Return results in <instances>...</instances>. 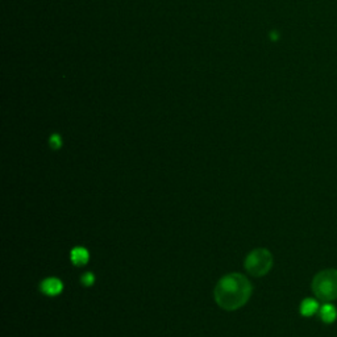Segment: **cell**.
<instances>
[{"label":"cell","instance_id":"8","mask_svg":"<svg viewBox=\"0 0 337 337\" xmlns=\"http://www.w3.org/2000/svg\"><path fill=\"white\" fill-rule=\"evenodd\" d=\"M49 145H50V147L54 149V150L60 149V147H62V139H61L60 134H52L50 139H49Z\"/></svg>","mask_w":337,"mask_h":337},{"label":"cell","instance_id":"5","mask_svg":"<svg viewBox=\"0 0 337 337\" xmlns=\"http://www.w3.org/2000/svg\"><path fill=\"white\" fill-rule=\"evenodd\" d=\"M70 257H71V262H73L75 266H84V265L88 262V259H90V253H88V251L84 249V248L75 247L73 251H71Z\"/></svg>","mask_w":337,"mask_h":337},{"label":"cell","instance_id":"7","mask_svg":"<svg viewBox=\"0 0 337 337\" xmlns=\"http://www.w3.org/2000/svg\"><path fill=\"white\" fill-rule=\"evenodd\" d=\"M320 315H321V319L324 320L325 323H333L337 317L336 307L332 306V304H325L320 310Z\"/></svg>","mask_w":337,"mask_h":337},{"label":"cell","instance_id":"4","mask_svg":"<svg viewBox=\"0 0 337 337\" xmlns=\"http://www.w3.org/2000/svg\"><path fill=\"white\" fill-rule=\"evenodd\" d=\"M63 290V285L58 278H46L45 281L41 283V291L43 294L49 295V296H57L60 295Z\"/></svg>","mask_w":337,"mask_h":337},{"label":"cell","instance_id":"3","mask_svg":"<svg viewBox=\"0 0 337 337\" xmlns=\"http://www.w3.org/2000/svg\"><path fill=\"white\" fill-rule=\"evenodd\" d=\"M245 269L253 277H264L273 266V255L268 249L258 248L251 252L245 258Z\"/></svg>","mask_w":337,"mask_h":337},{"label":"cell","instance_id":"6","mask_svg":"<svg viewBox=\"0 0 337 337\" xmlns=\"http://www.w3.org/2000/svg\"><path fill=\"white\" fill-rule=\"evenodd\" d=\"M319 310V303L315 299H304L300 304V314L304 316L314 315Z\"/></svg>","mask_w":337,"mask_h":337},{"label":"cell","instance_id":"2","mask_svg":"<svg viewBox=\"0 0 337 337\" xmlns=\"http://www.w3.org/2000/svg\"><path fill=\"white\" fill-rule=\"evenodd\" d=\"M314 294L320 300H335L337 299V270L336 269H327L316 274L312 281Z\"/></svg>","mask_w":337,"mask_h":337},{"label":"cell","instance_id":"1","mask_svg":"<svg viewBox=\"0 0 337 337\" xmlns=\"http://www.w3.org/2000/svg\"><path fill=\"white\" fill-rule=\"evenodd\" d=\"M253 291L252 283L245 275L232 273L217 282L213 295L215 300L225 311H236L245 306Z\"/></svg>","mask_w":337,"mask_h":337},{"label":"cell","instance_id":"9","mask_svg":"<svg viewBox=\"0 0 337 337\" xmlns=\"http://www.w3.org/2000/svg\"><path fill=\"white\" fill-rule=\"evenodd\" d=\"M95 282V275L92 273H86L82 275V285L83 286H92Z\"/></svg>","mask_w":337,"mask_h":337}]
</instances>
